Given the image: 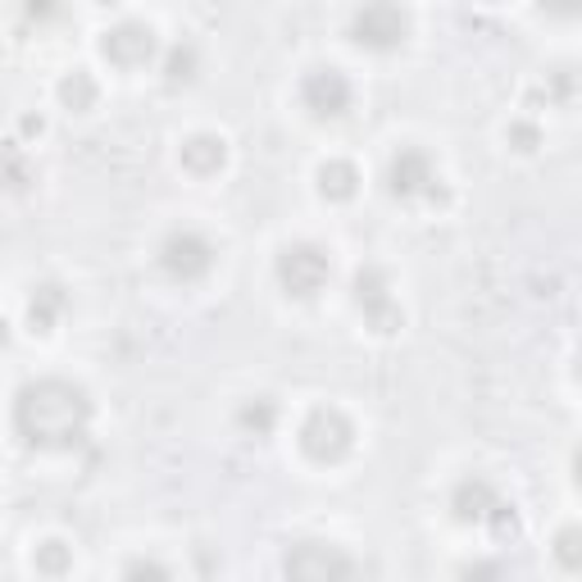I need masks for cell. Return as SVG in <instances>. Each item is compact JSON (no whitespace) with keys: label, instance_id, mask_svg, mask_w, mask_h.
<instances>
[{"label":"cell","instance_id":"1","mask_svg":"<svg viewBox=\"0 0 582 582\" xmlns=\"http://www.w3.org/2000/svg\"><path fill=\"white\" fill-rule=\"evenodd\" d=\"M87 419H91L87 396L55 378L28 387L14 405V424L32 447H78L87 437Z\"/></svg>","mask_w":582,"mask_h":582},{"label":"cell","instance_id":"2","mask_svg":"<svg viewBox=\"0 0 582 582\" xmlns=\"http://www.w3.org/2000/svg\"><path fill=\"white\" fill-rule=\"evenodd\" d=\"M405 10L396 0H369V6L355 14V42L373 46V51H392L405 37Z\"/></svg>","mask_w":582,"mask_h":582},{"label":"cell","instance_id":"3","mask_svg":"<svg viewBox=\"0 0 582 582\" xmlns=\"http://www.w3.org/2000/svg\"><path fill=\"white\" fill-rule=\"evenodd\" d=\"M328 273H332V264L319 246H287L278 260V278L292 296H315L328 283Z\"/></svg>","mask_w":582,"mask_h":582},{"label":"cell","instance_id":"4","mask_svg":"<svg viewBox=\"0 0 582 582\" xmlns=\"http://www.w3.org/2000/svg\"><path fill=\"white\" fill-rule=\"evenodd\" d=\"M160 260H164V268L174 273V278L191 283V278H200V273L210 268L215 251H210V242H205V237H196V232H174V237L164 242Z\"/></svg>","mask_w":582,"mask_h":582},{"label":"cell","instance_id":"5","mask_svg":"<svg viewBox=\"0 0 582 582\" xmlns=\"http://www.w3.org/2000/svg\"><path fill=\"white\" fill-rule=\"evenodd\" d=\"M300 437H305V451H310L315 460H337L351 447V424L341 419L337 409H315Z\"/></svg>","mask_w":582,"mask_h":582},{"label":"cell","instance_id":"6","mask_svg":"<svg viewBox=\"0 0 582 582\" xmlns=\"http://www.w3.org/2000/svg\"><path fill=\"white\" fill-rule=\"evenodd\" d=\"M300 96H305V106H310L315 114H341L351 106V83L341 78L337 68H319V74L305 78Z\"/></svg>","mask_w":582,"mask_h":582},{"label":"cell","instance_id":"7","mask_svg":"<svg viewBox=\"0 0 582 582\" xmlns=\"http://www.w3.org/2000/svg\"><path fill=\"white\" fill-rule=\"evenodd\" d=\"M106 55L114 59V64H146L151 55H155V37H151V28H142V23H123V28H114V32H106Z\"/></svg>","mask_w":582,"mask_h":582},{"label":"cell","instance_id":"8","mask_svg":"<svg viewBox=\"0 0 582 582\" xmlns=\"http://www.w3.org/2000/svg\"><path fill=\"white\" fill-rule=\"evenodd\" d=\"M287 573L292 578H332V573H355V564L347 556L328 551V546H296L287 556Z\"/></svg>","mask_w":582,"mask_h":582},{"label":"cell","instance_id":"9","mask_svg":"<svg viewBox=\"0 0 582 582\" xmlns=\"http://www.w3.org/2000/svg\"><path fill=\"white\" fill-rule=\"evenodd\" d=\"M432 183H437V178H432L428 155L400 151V155L392 160V191H396V196H419V191H428Z\"/></svg>","mask_w":582,"mask_h":582},{"label":"cell","instance_id":"10","mask_svg":"<svg viewBox=\"0 0 582 582\" xmlns=\"http://www.w3.org/2000/svg\"><path fill=\"white\" fill-rule=\"evenodd\" d=\"M455 515L483 524V519H505V505L496 501V492L483 477H473V483H460V492H455Z\"/></svg>","mask_w":582,"mask_h":582},{"label":"cell","instance_id":"11","mask_svg":"<svg viewBox=\"0 0 582 582\" xmlns=\"http://www.w3.org/2000/svg\"><path fill=\"white\" fill-rule=\"evenodd\" d=\"M355 292H360V305L369 310V319L378 323L383 332H392V323H396V310H392V296H387V287L378 283V273H360L355 278Z\"/></svg>","mask_w":582,"mask_h":582},{"label":"cell","instance_id":"12","mask_svg":"<svg viewBox=\"0 0 582 582\" xmlns=\"http://www.w3.org/2000/svg\"><path fill=\"white\" fill-rule=\"evenodd\" d=\"M183 160L191 168H200V174H210V168L223 164V142H215V136H196V142L183 146Z\"/></svg>","mask_w":582,"mask_h":582},{"label":"cell","instance_id":"13","mask_svg":"<svg viewBox=\"0 0 582 582\" xmlns=\"http://www.w3.org/2000/svg\"><path fill=\"white\" fill-rule=\"evenodd\" d=\"M319 183H323V191H328V196L347 200V196L355 191V168H351L347 160H332V164H323V168H319Z\"/></svg>","mask_w":582,"mask_h":582},{"label":"cell","instance_id":"14","mask_svg":"<svg viewBox=\"0 0 582 582\" xmlns=\"http://www.w3.org/2000/svg\"><path fill=\"white\" fill-rule=\"evenodd\" d=\"M556 556L564 569H582V528H564L556 537Z\"/></svg>","mask_w":582,"mask_h":582},{"label":"cell","instance_id":"15","mask_svg":"<svg viewBox=\"0 0 582 582\" xmlns=\"http://www.w3.org/2000/svg\"><path fill=\"white\" fill-rule=\"evenodd\" d=\"M59 305H64V300H59V287H42V296L32 300V319H37V323L46 328V323L55 319V310H59Z\"/></svg>","mask_w":582,"mask_h":582},{"label":"cell","instance_id":"16","mask_svg":"<svg viewBox=\"0 0 582 582\" xmlns=\"http://www.w3.org/2000/svg\"><path fill=\"white\" fill-rule=\"evenodd\" d=\"M242 424H251L255 432H268V424H273V405H260V409H246V415H242Z\"/></svg>","mask_w":582,"mask_h":582},{"label":"cell","instance_id":"17","mask_svg":"<svg viewBox=\"0 0 582 582\" xmlns=\"http://www.w3.org/2000/svg\"><path fill=\"white\" fill-rule=\"evenodd\" d=\"M64 100H78V106H87V100H91V83H87V78L64 83Z\"/></svg>","mask_w":582,"mask_h":582},{"label":"cell","instance_id":"18","mask_svg":"<svg viewBox=\"0 0 582 582\" xmlns=\"http://www.w3.org/2000/svg\"><path fill=\"white\" fill-rule=\"evenodd\" d=\"M546 10H556V14H578L582 10V0H541Z\"/></svg>","mask_w":582,"mask_h":582},{"label":"cell","instance_id":"19","mask_svg":"<svg viewBox=\"0 0 582 582\" xmlns=\"http://www.w3.org/2000/svg\"><path fill=\"white\" fill-rule=\"evenodd\" d=\"M573 473H578V487H582V451H578V460H573Z\"/></svg>","mask_w":582,"mask_h":582}]
</instances>
